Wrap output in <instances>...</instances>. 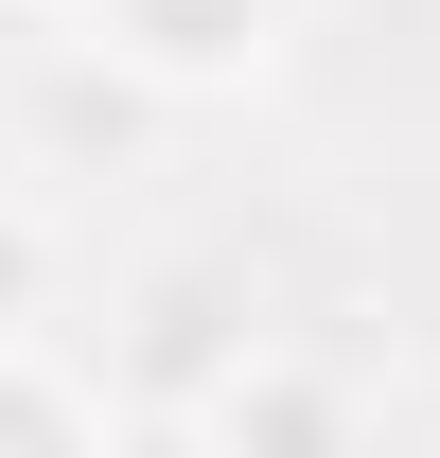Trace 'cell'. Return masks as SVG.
Masks as SVG:
<instances>
[{
    "label": "cell",
    "instance_id": "6da1fadb",
    "mask_svg": "<svg viewBox=\"0 0 440 458\" xmlns=\"http://www.w3.org/2000/svg\"><path fill=\"white\" fill-rule=\"evenodd\" d=\"M89 18V54L141 89V106H212V89H265L282 36H300V0H71Z\"/></svg>",
    "mask_w": 440,
    "mask_h": 458
},
{
    "label": "cell",
    "instance_id": "7a4b0ae2",
    "mask_svg": "<svg viewBox=\"0 0 440 458\" xmlns=\"http://www.w3.org/2000/svg\"><path fill=\"white\" fill-rule=\"evenodd\" d=\"M194 441L212 458H370V423H352V388L317 352H229L194 388Z\"/></svg>",
    "mask_w": 440,
    "mask_h": 458
},
{
    "label": "cell",
    "instance_id": "3957f363",
    "mask_svg": "<svg viewBox=\"0 0 440 458\" xmlns=\"http://www.w3.org/2000/svg\"><path fill=\"white\" fill-rule=\"evenodd\" d=\"M0 458H106V405L71 388L36 335H0Z\"/></svg>",
    "mask_w": 440,
    "mask_h": 458
},
{
    "label": "cell",
    "instance_id": "277c9868",
    "mask_svg": "<svg viewBox=\"0 0 440 458\" xmlns=\"http://www.w3.org/2000/svg\"><path fill=\"white\" fill-rule=\"evenodd\" d=\"M36 283H54V229L0 194V335H36Z\"/></svg>",
    "mask_w": 440,
    "mask_h": 458
},
{
    "label": "cell",
    "instance_id": "5b68a950",
    "mask_svg": "<svg viewBox=\"0 0 440 458\" xmlns=\"http://www.w3.org/2000/svg\"><path fill=\"white\" fill-rule=\"evenodd\" d=\"M36 18H71V0H36Z\"/></svg>",
    "mask_w": 440,
    "mask_h": 458
}]
</instances>
